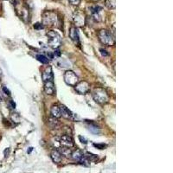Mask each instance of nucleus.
Segmentation results:
<instances>
[{
	"label": "nucleus",
	"mask_w": 173,
	"mask_h": 173,
	"mask_svg": "<svg viewBox=\"0 0 173 173\" xmlns=\"http://www.w3.org/2000/svg\"><path fill=\"white\" fill-rule=\"evenodd\" d=\"M34 28L36 29H42L44 28V26L43 25V24H40V23H37V24L34 25Z\"/></svg>",
	"instance_id": "24"
},
{
	"label": "nucleus",
	"mask_w": 173,
	"mask_h": 173,
	"mask_svg": "<svg viewBox=\"0 0 173 173\" xmlns=\"http://www.w3.org/2000/svg\"><path fill=\"white\" fill-rule=\"evenodd\" d=\"M48 125H50L52 128H57L58 126H59V121L57 120V119H56V118H49L48 119Z\"/></svg>",
	"instance_id": "18"
},
{
	"label": "nucleus",
	"mask_w": 173,
	"mask_h": 173,
	"mask_svg": "<svg viewBox=\"0 0 173 173\" xmlns=\"http://www.w3.org/2000/svg\"><path fill=\"white\" fill-rule=\"evenodd\" d=\"M47 37H48V44L49 45V47L56 49L61 46L62 40L57 32L54 30H49L47 33Z\"/></svg>",
	"instance_id": "3"
},
{
	"label": "nucleus",
	"mask_w": 173,
	"mask_h": 173,
	"mask_svg": "<svg viewBox=\"0 0 173 173\" xmlns=\"http://www.w3.org/2000/svg\"><path fill=\"white\" fill-rule=\"evenodd\" d=\"M50 113H51V115L56 119H59L62 117L61 114V110H60V106L57 105H53L51 106V109H50Z\"/></svg>",
	"instance_id": "15"
},
{
	"label": "nucleus",
	"mask_w": 173,
	"mask_h": 173,
	"mask_svg": "<svg viewBox=\"0 0 173 173\" xmlns=\"http://www.w3.org/2000/svg\"><path fill=\"white\" fill-rule=\"evenodd\" d=\"M42 79L43 82H48V81H53V71L52 67L48 66L42 73Z\"/></svg>",
	"instance_id": "10"
},
{
	"label": "nucleus",
	"mask_w": 173,
	"mask_h": 173,
	"mask_svg": "<svg viewBox=\"0 0 173 173\" xmlns=\"http://www.w3.org/2000/svg\"><path fill=\"white\" fill-rule=\"evenodd\" d=\"M3 91L5 92V94H7V95H10V92L9 91V89H8V88H6V87H3Z\"/></svg>",
	"instance_id": "28"
},
{
	"label": "nucleus",
	"mask_w": 173,
	"mask_h": 173,
	"mask_svg": "<svg viewBox=\"0 0 173 173\" xmlns=\"http://www.w3.org/2000/svg\"><path fill=\"white\" fill-rule=\"evenodd\" d=\"M94 146H95V147H97V148H99L100 150H103L105 147H106V145L105 144H94Z\"/></svg>",
	"instance_id": "26"
},
{
	"label": "nucleus",
	"mask_w": 173,
	"mask_h": 173,
	"mask_svg": "<svg viewBox=\"0 0 173 173\" xmlns=\"http://www.w3.org/2000/svg\"><path fill=\"white\" fill-rule=\"evenodd\" d=\"M9 102H10V106H11V107H10V108H12V109H14L15 108V106H16V104H15V102L13 101H11V100H10V101H9Z\"/></svg>",
	"instance_id": "29"
},
{
	"label": "nucleus",
	"mask_w": 173,
	"mask_h": 173,
	"mask_svg": "<svg viewBox=\"0 0 173 173\" xmlns=\"http://www.w3.org/2000/svg\"><path fill=\"white\" fill-rule=\"evenodd\" d=\"M37 59L38 60L40 63H42L43 64H47L48 63V59L47 56H43V55H37Z\"/></svg>",
	"instance_id": "20"
},
{
	"label": "nucleus",
	"mask_w": 173,
	"mask_h": 173,
	"mask_svg": "<svg viewBox=\"0 0 173 173\" xmlns=\"http://www.w3.org/2000/svg\"><path fill=\"white\" fill-rule=\"evenodd\" d=\"M59 142H60V144H62V146L69 147V148L74 146V140H73L72 137L67 134L61 136L60 139H59Z\"/></svg>",
	"instance_id": "8"
},
{
	"label": "nucleus",
	"mask_w": 173,
	"mask_h": 173,
	"mask_svg": "<svg viewBox=\"0 0 173 173\" xmlns=\"http://www.w3.org/2000/svg\"><path fill=\"white\" fill-rule=\"evenodd\" d=\"M75 91L79 94H85L89 91V84H88V82H85V81L79 82L75 86Z\"/></svg>",
	"instance_id": "7"
},
{
	"label": "nucleus",
	"mask_w": 173,
	"mask_h": 173,
	"mask_svg": "<svg viewBox=\"0 0 173 173\" xmlns=\"http://www.w3.org/2000/svg\"><path fill=\"white\" fill-rule=\"evenodd\" d=\"M100 52H101V56H104V57H106V56H109L108 52L106 51V49H104V48H100Z\"/></svg>",
	"instance_id": "23"
},
{
	"label": "nucleus",
	"mask_w": 173,
	"mask_h": 173,
	"mask_svg": "<svg viewBox=\"0 0 173 173\" xmlns=\"http://www.w3.org/2000/svg\"><path fill=\"white\" fill-rule=\"evenodd\" d=\"M60 110H61V114L63 118L67 119V120H75V114L73 113L71 111L67 108V106L61 105L60 106Z\"/></svg>",
	"instance_id": "9"
},
{
	"label": "nucleus",
	"mask_w": 173,
	"mask_h": 173,
	"mask_svg": "<svg viewBox=\"0 0 173 173\" xmlns=\"http://www.w3.org/2000/svg\"><path fill=\"white\" fill-rule=\"evenodd\" d=\"M105 5L109 10H114L116 7V0H106Z\"/></svg>",
	"instance_id": "17"
},
{
	"label": "nucleus",
	"mask_w": 173,
	"mask_h": 173,
	"mask_svg": "<svg viewBox=\"0 0 173 173\" xmlns=\"http://www.w3.org/2000/svg\"><path fill=\"white\" fill-rule=\"evenodd\" d=\"M84 156H85V158H86L88 161H90V162H93V161H95L96 159H98V157H97V155H94V154H92L90 152H87L86 154H84Z\"/></svg>",
	"instance_id": "19"
},
{
	"label": "nucleus",
	"mask_w": 173,
	"mask_h": 173,
	"mask_svg": "<svg viewBox=\"0 0 173 173\" xmlns=\"http://www.w3.org/2000/svg\"><path fill=\"white\" fill-rule=\"evenodd\" d=\"M69 37L75 43H79L80 42V37L78 30L75 27H71L69 29Z\"/></svg>",
	"instance_id": "12"
},
{
	"label": "nucleus",
	"mask_w": 173,
	"mask_h": 173,
	"mask_svg": "<svg viewBox=\"0 0 173 173\" xmlns=\"http://www.w3.org/2000/svg\"><path fill=\"white\" fill-rule=\"evenodd\" d=\"M91 1H93V2H98L99 0H91Z\"/></svg>",
	"instance_id": "32"
},
{
	"label": "nucleus",
	"mask_w": 173,
	"mask_h": 173,
	"mask_svg": "<svg viewBox=\"0 0 173 173\" xmlns=\"http://www.w3.org/2000/svg\"><path fill=\"white\" fill-rule=\"evenodd\" d=\"M44 91L48 95H54L56 93L55 84L53 81H48L44 82Z\"/></svg>",
	"instance_id": "11"
},
{
	"label": "nucleus",
	"mask_w": 173,
	"mask_h": 173,
	"mask_svg": "<svg viewBox=\"0 0 173 173\" xmlns=\"http://www.w3.org/2000/svg\"><path fill=\"white\" fill-rule=\"evenodd\" d=\"M1 101H2V99H1V97H0V102H1Z\"/></svg>",
	"instance_id": "33"
},
{
	"label": "nucleus",
	"mask_w": 173,
	"mask_h": 173,
	"mask_svg": "<svg viewBox=\"0 0 173 173\" xmlns=\"http://www.w3.org/2000/svg\"><path fill=\"white\" fill-rule=\"evenodd\" d=\"M58 151L60 152V153L62 154V156H65L66 158H70V157H71L72 151H71V149H70L69 147L62 146Z\"/></svg>",
	"instance_id": "16"
},
{
	"label": "nucleus",
	"mask_w": 173,
	"mask_h": 173,
	"mask_svg": "<svg viewBox=\"0 0 173 173\" xmlns=\"http://www.w3.org/2000/svg\"><path fill=\"white\" fill-rule=\"evenodd\" d=\"M91 12L92 14H95V13H100L101 10H102V7L101 6H99V5H94V6H93L91 7Z\"/></svg>",
	"instance_id": "21"
},
{
	"label": "nucleus",
	"mask_w": 173,
	"mask_h": 173,
	"mask_svg": "<svg viewBox=\"0 0 173 173\" xmlns=\"http://www.w3.org/2000/svg\"><path fill=\"white\" fill-rule=\"evenodd\" d=\"M57 21V16L53 11H45L43 14V24L54 25Z\"/></svg>",
	"instance_id": "5"
},
{
	"label": "nucleus",
	"mask_w": 173,
	"mask_h": 173,
	"mask_svg": "<svg viewBox=\"0 0 173 173\" xmlns=\"http://www.w3.org/2000/svg\"><path fill=\"white\" fill-rule=\"evenodd\" d=\"M89 130L91 131L92 133H99V128L97 127L96 125H90L89 126Z\"/></svg>",
	"instance_id": "22"
},
{
	"label": "nucleus",
	"mask_w": 173,
	"mask_h": 173,
	"mask_svg": "<svg viewBox=\"0 0 173 173\" xmlns=\"http://www.w3.org/2000/svg\"><path fill=\"white\" fill-rule=\"evenodd\" d=\"M79 139H80V140H81V142H82V144H86L87 143V140L84 137H82V136H79Z\"/></svg>",
	"instance_id": "27"
},
{
	"label": "nucleus",
	"mask_w": 173,
	"mask_h": 173,
	"mask_svg": "<svg viewBox=\"0 0 173 173\" xmlns=\"http://www.w3.org/2000/svg\"><path fill=\"white\" fill-rule=\"evenodd\" d=\"M68 2L72 5H78L81 3V0H68Z\"/></svg>",
	"instance_id": "25"
},
{
	"label": "nucleus",
	"mask_w": 173,
	"mask_h": 173,
	"mask_svg": "<svg viewBox=\"0 0 173 173\" xmlns=\"http://www.w3.org/2000/svg\"><path fill=\"white\" fill-rule=\"evenodd\" d=\"M55 55H56V56H60V55H61V54H60V51L56 49V51H55Z\"/></svg>",
	"instance_id": "30"
},
{
	"label": "nucleus",
	"mask_w": 173,
	"mask_h": 173,
	"mask_svg": "<svg viewBox=\"0 0 173 173\" xmlns=\"http://www.w3.org/2000/svg\"><path fill=\"white\" fill-rule=\"evenodd\" d=\"M73 22L74 24L76 25L77 27H82L83 26L85 23H86V17H85V15L83 14L82 12L80 11H75L74 14H73Z\"/></svg>",
	"instance_id": "6"
},
{
	"label": "nucleus",
	"mask_w": 173,
	"mask_h": 173,
	"mask_svg": "<svg viewBox=\"0 0 173 173\" xmlns=\"http://www.w3.org/2000/svg\"><path fill=\"white\" fill-rule=\"evenodd\" d=\"M63 78H64V82H66V84L69 85V86L75 87L79 82V78L76 75V74L72 70H67L64 73Z\"/></svg>",
	"instance_id": "4"
},
{
	"label": "nucleus",
	"mask_w": 173,
	"mask_h": 173,
	"mask_svg": "<svg viewBox=\"0 0 173 173\" xmlns=\"http://www.w3.org/2000/svg\"><path fill=\"white\" fill-rule=\"evenodd\" d=\"M32 149H33V148H31V147H30V148H29V152H31V151H32Z\"/></svg>",
	"instance_id": "31"
},
{
	"label": "nucleus",
	"mask_w": 173,
	"mask_h": 173,
	"mask_svg": "<svg viewBox=\"0 0 173 173\" xmlns=\"http://www.w3.org/2000/svg\"><path fill=\"white\" fill-rule=\"evenodd\" d=\"M50 157H51V159L53 160L54 163H61L62 162V159H63V156L62 154L60 153V152L58 150L54 149L51 151L50 152Z\"/></svg>",
	"instance_id": "13"
},
{
	"label": "nucleus",
	"mask_w": 173,
	"mask_h": 173,
	"mask_svg": "<svg viewBox=\"0 0 173 173\" xmlns=\"http://www.w3.org/2000/svg\"><path fill=\"white\" fill-rule=\"evenodd\" d=\"M98 38L103 45L106 46H113L115 43L114 37L110 31L106 29H101L98 32Z\"/></svg>",
	"instance_id": "1"
},
{
	"label": "nucleus",
	"mask_w": 173,
	"mask_h": 173,
	"mask_svg": "<svg viewBox=\"0 0 173 173\" xmlns=\"http://www.w3.org/2000/svg\"><path fill=\"white\" fill-rule=\"evenodd\" d=\"M93 98L95 102L99 104H106L107 101H109V96L108 94L104 88L98 87L95 88L93 92Z\"/></svg>",
	"instance_id": "2"
},
{
	"label": "nucleus",
	"mask_w": 173,
	"mask_h": 173,
	"mask_svg": "<svg viewBox=\"0 0 173 173\" xmlns=\"http://www.w3.org/2000/svg\"><path fill=\"white\" fill-rule=\"evenodd\" d=\"M83 157H84V153L82 152L81 150L79 149H76L75 151H73L72 153H71V158H72L74 160L78 161V162H80V161L83 159Z\"/></svg>",
	"instance_id": "14"
}]
</instances>
